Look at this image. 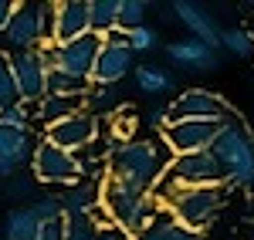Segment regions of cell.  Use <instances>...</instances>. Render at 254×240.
<instances>
[{"label": "cell", "mask_w": 254, "mask_h": 240, "mask_svg": "<svg viewBox=\"0 0 254 240\" xmlns=\"http://www.w3.org/2000/svg\"><path fill=\"white\" fill-rule=\"evenodd\" d=\"M98 136H102V119H95L92 112H78L71 119H61V122L44 129V139L55 142L64 152H75V156H78L81 149H88Z\"/></svg>", "instance_id": "13"}, {"label": "cell", "mask_w": 254, "mask_h": 240, "mask_svg": "<svg viewBox=\"0 0 254 240\" xmlns=\"http://www.w3.org/2000/svg\"><path fill=\"white\" fill-rule=\"evenodd\" d=\"M41 183L34 180V176H31V173H17V176H10V180L3 183V193H7V196H10V200H38L41 196V190H38ZM20 206H24V203H20Z\"/></svg>", "instance_id": "28"}, {"label": "cell", "mask_w": 254, "mask_h": 240, "mask_svg": "<svg viewBox=\"0 0 254 240\" xmlns=\"http://www.w3.org/2000/svg\"><path fill=\"white\" fill-rule=\"evenodd\" d=\"M166 61H170L173 68H180V71H214L217 64H220L217 48L190 38V34L173 38L170 44H166Z\"/></svg>", "instance_id": "14"}, {"label": "cell", "mask_w": 254, "mask_h": 240, "mask_svg": "<svg viewBox=\"0 0 254 240\" xmlns=\"http://www.w3.org/2000/svg\"><path fill=\"white\" fill-rule=\"evenodd\" d=\"M170 14H173V20H180V24L190 31V38L203 41V44H210V48L220 44V27H217L214 14H210L203 3H193V0H176V3H170Z\"/></svg>", "instance_id": "16"}, {"label": "cell", "mask_w": 254, "mask_h": 240, "mask_svg": "<svg viewBox=\"0 0 254 240\" xmlns=\"http://www.w3.org/2000/svg\"><path fill=\"white\" fill-rule=\"evenodd\" d=\"M163 210H170L176 220L190 230H207L217 213L227 203V186H176L163 196Z\"/></svg>", "instance_id": "4"}, {"label": "cell", "mask_w": 254, "mask_h": 240, "mask_svg": "<svg viewBox=\"0 0 254 240\" xmlns=\"http://www.w3.org/2000/svg\"><path fill=\"white\" fill-rule=\"evenodd\" d=\"M220 129H224L220 122H207V119H173L159 136H163V145L173 156H187V152H207V149H214Z\"/></svg>", "instance_id": "9"}, {"label": "cell", "mask_w": 254, "mask_h": 240, "mask_svg": "<svg viewBox=\"0 0 254 240\" xmlns=\"http://www.w3.org/2000/svg\"><path fill=\"white\" fill-rule=\"evenodd\" d=\"M170 149L166 145H159L156 139H126L119 142L116 149H112V156H109V176H116V180H126L139 186V190H149L153 193V186L163 180V173H166V166L173 156H166Z\"/></svg>", "instance_id": "1"}, {"label": "cell", "mask_w": 254, "mask_h": 240, "mask_svg": "<svg viewBox=\"0 0 254 240\" xmlns=\"http://www.w3.org/2000/svg\"><path fill=\"white\" fill-rule=\"evenodd\" d=\"M224 169V186L248 190L254 183V132L241 119L224 122L214 149H210Z\"/></svg>", "instance_id": "3"}, {"label": "cell", "mask_w": 254, "mask_h": 240, "mask_svg": "<svg viewBox=\"0 0 254 240\" xmlns=\"http://www.w3.org/2000/svg\"><path fill=\"white\" fill-rule=\"evenodd\" d=\"M38 234H41V220L34 217L31 203L14 206V210L3 217V237L7 240H38Z\"/></svg>", "instance_id": "22"}, {"label": "cell", "mask_w": 254, "mask_h": 240, "mask_svg": "<svg viewBox=\"0 0 254 240\" xmlns=\"http://www.w3.org/2000/svg\"><path fill=\"white\" fill-rule=\"evenodd\" d=\"M34 145H38L34 136L0 129V176H3V180H10V176L24 173V166H31Z\"/></svg>", "instance_id": "17"}, {"label": "cell", "mask_w": 254, "mask_h": 240, "mask_svg": "<svg viewBox=\"0 0 254 240\" xmlns=\"http://www.w3.org/2000/svg\"><path fill=\"white\" fill-rule=\"evenodd\" d=\"M244 240H254V223L248 227V234H244Z\"/></svg>", "instance_id": "34"}, {"label": "cell", "mask_w": 254, "mask_h": 240, "mask_svg": "<svg viewBox=\"0 0 254 240\" xmlns=\"http://www.w3.org/2000/svg\"><path fill=\"white\" fill-rule=\"evenodd\" d=\"M102 51V38L98 34H81V38L68 41V44H55V71L71 75L78 81H92V68Z\"/></svg>", "instance_id": "12"}, {"label": "cell", "mask_w": 254, "mask_h": 240, "mask_svg": "<svg viewBox=\"0 0 254 240\" xmlns=\"http://www.w3.org/2000/svg\"><path fill=\"white\" fill-rule=\"evenodd\" d=\"M119 105H122L119 85H92L88 95H85V112H92L95 119H105V112H109V119H112L119 112Z\"/></svg>", "instance_id": "24"}, {"label": "cell", "mask_w": 254, "mask_h": 240, "mask_svg": "<svg viewBox=\"0 0 254 240\" xmlns=\"http://www.w3.org/2000/svg\"><path fill=\"white\" fill-rule=\"evenodd\" d=\"M132 75H136V88L142 92V95H149V98H159V95L176 92L173 71L163 68V64H136Z\"/></svg>", "instance_id": "20"}, {"label": "cell", "mask_w": 254, "mask_h": 240, "mask_svg": "<svg viewBox=\"0 0 254 240\" xmlns=\"http://www.w3.org/2000/svg\"><path fill=\"white\" fill-rule=\"evenodd\" d=\"M146 14H149L146 0H119V31L132 34L136 27L146 24Z\"/></svg>", "instance_id": "27"}, {"label": "cell", "mask_w": 254, "mask_h": 240, "mask_svg": "<svg viewBox=\"0 0 254 240\" xmlns=\"http://www.w3.org/2000/svg\"><path fill=\"white\" fill-rule=\"evenodd\" d=\"M64 240H129L119 227H102L92 217H64Z\"/></svg>", "instance_id": "21"}, {"label": "cell", "mask_w": 254, "mask_h": 240, "mask_svg": "<svg viewBox=\"0 0 254 240\" xmlns=\"http://www.w3.org/2000/svg\"><path fill=\"white\" fill-rule=\"evenodd\" d=\"M102 210L109 213V220L116 223L122 234L136 237L163 210V203L149 190H139V186H132V183H126V180L105 176L102 180Z\"/></svg>", "instance_id": "2"}, {"label": "cell", "mask_w": 254, "mask_h": 240, "mask_svg": "<svg viewBox=\"0 0 254 240\" xmlns=\"http://www.w3.org/2000/svg\"><path fill=\"white\" fill-rule=\"evenodd\" d=\"M61 210H64V217H92L98 206H102V180H85L75 183V186H68V190H61Z\"/></svg>", "instance_id": "18"}, {"label": "cell", "mask_w": 254, "mask_h": 240, "mask_svg": "<svg viewBox=\"0 0 254 240\" xmlns=\"http://www.w3.org/2000/svg\"><path fill=\"white\" fill-rule=\"evenodd\" d=\"M14 10H17V0H0V34H3V27L10 24Z\"/></svg>", "instance_id": "33"}, {"label": "cell", "mask_w": 254, "mask_h": 240, "mask_svg": "<svg viewBox=\"0 0 254 240\" xmlns=\"http://www.w3.org/2000/svg\"><path fill=\"white\" fill-rule=\"evenodd\" d=\"M51 41V3H17L10 24L0 34V54H24Z\"/></svg>", "instance_id": "5"}, {"label": "cell", "mask_w": 254, "mask_h": 240, "mask_svg": "<svg viewBox=\"0 0 254 240\" xmlns=\"http://www.w3.org/2000/svg\"><path fill=\"white\" fill-rule=\"evenodd\" d=\"M248 31H251V34H254V17H251V27H248Z\"/></svg>", "instance_id": "35"}, {"label": "cell", "mask_w": 254, "mask_h": 240, "mask_svg": "<svg viewBox=\"0 0 254 240\" xmlns=\"http://www.w3.org/2000/svg\"><path fill=\"white\" fill-rule=\"evenodd\" d=\"M129 240H132V237H129Z\"/></svg>", "instance_id": "37"}, {"label": "cell", "mask_w": 254, "mask_h": 240, "mask_svg": "<svg viewBox=\"0 0 254 240\" xmlns=\"http://www.w3.org/2000/svg\"><path fill=\"white\" fill-rule=\"evenodd\" d=\"M170 115L173 119H207V122H234L237 108L224 98L220 92L210 88H187V92H176V98L170 101Z\"/></svg>", "instance_id": "8"}, {"label": "cell", "mask_w": 254, "mask_h": 240, "mask_svg": "<svg viewBox=\"0 0 254 240\" xmlns=\"http://www.w3.org/2000/svg\"><path fill=\"white\" fill-rule=\"evenodd\" d=\"M156 44H159V31H156V27H149V24H142V27H136V31L129 34V48H132V54H149Z\"/></svg>", "instance_id": "31"}, {"label": "cell", "mask_w": 254, "mask_h": 240, "mask_svg": "<svg viewBox=\"0 0 254 240\" xmlns=\"http://www.w3.org/2000/svg\"><path fill=\"white\" fill-rule=\"evenodd\" d=\"M88 31L109 38L119 31V0H88Z\"/></svg>", "instance_id": "23"}, {"label": "cell", "mask_w": 254, "mask_h": 240, "mask_svg": "<svg viewBox=\"0 0 254 240\" xmlns=\"http://www.w3.org/2000/svg\"><path fill=\"white\" fill-rule=\"evenodd\" d=\"M17 101H20V95H17V85H14V75H10V64L0 54V112L17 105Z\"/></svg>", "instance_id": "30"}, {"label": "cell", "mask_w": 254, "mask_h": 240, "mask_svg": "<svg viewBox=\"0 0 254 240\" xmlns=\"http://www.w3.org/2000/svg\"><path fill=\"white\" fill-rule=\"evenodd\" d=\"M7 64H10V75H14L20 101L24 105H38L48 95V75H51V68L38 54V48L34 51H24V54H10Z\"/></svg>", "instance_id": "11"}, {"label": "cell", "mask_w": 254, "mask_h": 240, "mask_svg": "<svg viewBox=\"0 0 254 240\" xmlns=\"http://www.w3.org/2000/svg\"><path fill=\"white\" fill-rule=\"evenodd\" d=\"M0 129L34 136V112H31V105L17 101V105H10V108H3V112H0Z\"/></svg>", "instance_id": "26"}, {"label": "cell", "mask_w": 254, "mask_h": 240, "mask_svg": "<svg viewBox=\"0 0 254 240\" xmlns=\"http://www.w3.org/2000/svg\"><path fill=\"white\" fill-rule=\"evenodd\" d=\"M34 217L41 223H55V220H64V210H61V196L58 193H41L38 200L31 203Z\"/></svg>", "instance_id": "29"}, {"label": "cell", "mask_w": 254, "mask_h": 240, "mask_svg": "<svg viewBox=\"0 0 254 240\" xmlns=\"http://www.w3.org/2000/svg\"><path fill=\"white\" fill-rule=\"evenodd\" d=\"M81 34H88V0L51 3V44H68Z\"/></svg>", "instance_id": "15"}, {"label": "cell", "mask_w": 254, "mask_h": 240, "mask_svg": "<svg viewBox=\"0 0 254 240\" xmlns=\"http://www.w3.org/2000/svg\"><path fill=\"white\" fill-rule=\"evenodd\" d=\"M38 240H64V220L41 223V234H38Z\"/></svg>", "instance_id": "32"}, {"label": "cell", "mask_w": 254, "mask_h": 240, "mask_svg": "<svg viewBox=\"0 0 254 240\" xmlns=\"http://www.w3.org/2000/svg\"><path fill=\"white\" fill-rule=\"evenodd\" d=\"M176 186H224V169L217 156L207 149V152H187V156H173L163 180L153 186V196L163 200L170 190Z\"/></svg>", "instance_id": "6"}, {"label": "cell", "mask_w": 254, "mask_h": 240, "mask_svg": "<svg viewBox=\"0 0 254 240\" xmlns=\"http://www.w3.org/2000/svg\"><path fill=\"white\" fill-rule=\"evenodd\" d=\"M251 210H254V206H251Z\"/></svg>", "instance_id": "36"}, {"label": "cell", "mask_w": 254, "mask_h": 240, "mask_svg": "<svg viewBox=\"0 0 254 240\" xmlns=\"http://www.w3.org/2000/svg\"><path fill=\"white\" fill-rule=\"evenodd\" d=\"M132 68H136V54L129 48V34L116 31L102 38V51L92 68V85H119L126 75H132Z\"/></svg>", "instance_id": "10"}, {"label": "cell", "mask_w": 254, "mask_h": 240, "mask_svg": "<svg viewBox=\"0 0 254 240\" xmlns=\"http://www.w3.org/2000/svg\"><path fill=\"white\" fill-rule=\"evenodd\" d=\"M31 176L38 183H48V186H75V183L85 180V166L78 162L75 152H64L55 142H48L44 136L34 145V156H31Z\"/></svg>", "instance_id": "7"}, {"label": "cell", "mask_w": 254, "mask_h": 240, "mask_svg": "<svg viewBox=\"0 0 254 240\" xmlns=\"http://www.w3.org/2000/svg\"><path fill=\"white\" fill-rule=\"evenodd\" d=\"M132 240H207V237H203V230L183 227L170 210H159L156 217L149 220V227H146L142 234H136Z\"/></svg>", "instance_id": "19"}, {"label": "cell", "mask_w": 254, "mask_h": 240, "mask_svg": "<svg viewBox=\"0 0 254 240\" xmlns=\"http://www.w3.org/2000/svg\"><path fill=\"white\" fill-rule=\"evenodd\" d=\"M220 48L234 58H254V34L248 27H227L220 31Z\"/></svg>", "instance_id": "25"}]
</instances>
